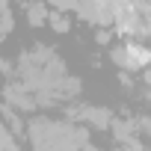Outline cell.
Listing matches in <instances>:
<instances>
[{
    "label": "cell",
    "mask_w": 151,
    "mask_h": 151,
    "mask_svg": "<svg viewBox=\"0 0 151 151\" xmlns=\"http://www.w3.org/2000/svg\"><path fill=\"white\" fill-rule=\"evenodd\" d=\"M6 80H18L24 89H30L39 101V110L62 107V104L74 107L83 92V80L68 74L65 59L50 45H42V42L12 56V74Z\"/></svg>",
    "instance_id": "1"
},
{
    "label": "cell",
    "mask_w": 151,
    "mask_h": 151,
    "mask_svg": "<svg viewBox=\"0 0 151 151\" xmlns=\"http://www.w3.org/2000/svg\"><path fill=\"white\" fill-rule=\"evenodd\" d=\"M27 142L30 151H101L83 124L53 116H33L27 122Z\"/></svg>",
    "instance_id": "2"
},
{
    "label": "cell",
    "mask_w": 151,
    "mask_h": 151,
    "mask_svg": "<svg viewBox=\"0 0 151 151\" xmlns=\"http://www.w3.org/2000/svg\"><path fill=\"white\" fill-rule=\"evenodd\" d=\"M110 62L122 71V74H145L151 68V47H145L142 42L130 39V42H116L113 47H107Z\"/></svg>",
    "instance_id": "3"
},
{
    "label": "cell",
    "mask_w": 151,
    "mask_h": 151,
    "mask_svg": "<svg viewBox=\"0 0 151 151\" xmlns=\"http://www.w3.org/2000/svg\"><path fill=\"white\" fill-rule=\"evenodd\" d=\"M65 119L83 124L86 130H113V122L119 116L110 107H101V104H74V107H68Z\"/></svg>",
    "instance_id": "4"
},
{
    "label": "cell",
    "mask_w": 151,
    "mask_h": 151,
    "mask_svg": "<svg viewBox=\"0 0 151 151\" xmlns=\"http://www.w3.org/2000/svg\"><path fill=\"white\" fill-rule=\"evenodd\" d=\"M113 142H116V151H148L145 142H142V133H139V122L136 116H122L113 122Z\"/></svg>",
    "instance_id": "5"
},
{
    "label": "cell",
    "mask_w": 151,
    "mask_h": 151,
    "mask_svg": "<svg viewBox=\"0 0 151 151\" xmlns=\"http://www.w3.org/2000/svg\"><path fill=\"white\" fill-rule=\"evenodd\" d=\"M3 107L6 110H15L18 116H30L39 110V101L30 89H24L18 80H6L3 83Z\"/></svg>",
    "instance_id": "6"
},
{
    "label": "cell",
    "mask_w": 151,
    "mask_h": 151,
    "mask_svg": "<svg viewBox=\"0 0 151 151\" xmlns=\"http://www.w3.org/2000/svg\"><path fill=\"white\" fill-rule=\"evenodd\" d=\"M86 24L101 27V30H113L116 27V3H77V12Z\"/></svg>",
    "instance_id": "7"
},
{
    "label": "cell",
    "mask_w": 151,
    "mask_h": 151,
    "mask_svg": "<svg viewBox=\"0 0 151 151\" xmlns=\"http://www.w3.org/2000/svg\"><path fill=\"white\" fill-rule=\"evenodd\" d=\"M50 12H53V6H47V3H27L24 6V18L30 27H45L50 21Z\"/></svg>",
    "instance_id": "8"
},
{
    "label": "cell",
    "mask_w": 151,
    "mask_h": 151,
    "mask_svg": "<svg viewBox=\"0 0 151 151\" xmlns=\"http://www.w3.org/2000/svg\"><path fill=\"white\" fill-rule=\"evenodd\" d=\"M12 30H15V9L9 0H3L0 3V42H6L12 36Z\"/></svg>",
    "instance_id": "9"
},
{
    "label": "cell",
    "mask_w": 151,
    "mask_h": 151,
    "mask_svg": "<svg viewBox=\"0 0 151 151\" xmlns=\"http://www.w3.org/2000/svg\"><path fill=\"white\" fill-rule=\"evenodd\" d=\"M0 151H24L21 148V136L12 133L9 127H0Z\"/></svg>",
    "instance_id": "10"
},
{
    "label": "cell",
    "mask_w": 151,
    "mask_h": 151,
    "mask_svg": "<svg viewBox=\"0 0 151 151\" xmlns=\"http://www.w3.org/2000/svg\"><path fill=\"white\" fill-rule=\"evenodd\" d=\"M47 27H50L53 33H68V30H71V18H68V12H59V9H53V12H50V21H47Z\"/></svg>",
    "instance_id": "11"
},
{
    "label": "cell",
    "mask_w": 151,
    "mask_h": 151,
    "mask_svg": "<svg viewBox=\"0 0 151 151\" xmlns=\"http://www.w3.org/2000/svg\"><path fill=\"white\" fill-rule=\"evenodd\" d=\"M136 122H139V133H142V139L151 142V116H136Z\"/></svg>",
    "instance_id": "12"
},
{
    "label": "cell",
    "mask_w": 151,
    "mask_h": 151,
    "mask_svg": "<svg viewBox=\"0 0 151 151\" xmlns=\"http://www.w3.org/2000/svg\"><path fill=\"white\" fill-rule=\"evenodd\" d=\"M113 36H116V30H98V33H95V39H98L101 45H110Z\"/></svg>",
    "instance_id": "13"
}]
</instances>
